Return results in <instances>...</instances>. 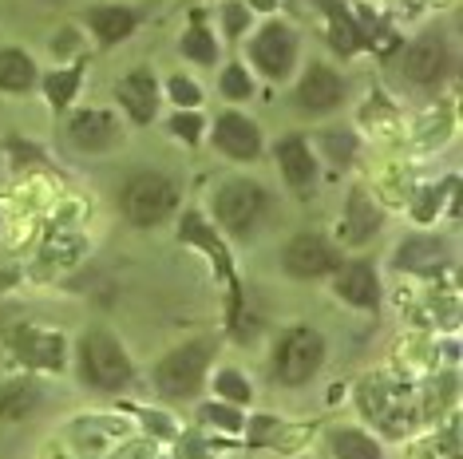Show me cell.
<instances>
[{
	"label": "cell",
	"mask_w": 463,
	"mask_h": 459,
	"mask_svg": "<svg viewBox=\"0 0 463 459\" xmlns=\"http://www.w3.org/2000/svg\"><path fill=\"white\" fill-rule=\"evenodd\" d=\"M175 183L163 179V174H139V179L128 183L123 191V214L131 218L135 226H159L166 214L175 211Z\"/></svg>",
	"instance_id": "3957f363"
},
{
	"label": "cell",
	"mask_w": 463,
	"mask_h": 459,
	"mask_svg": "<svg viewBox=\"0 0 463 459\" xmlns=\"http://www.w3.org/2000/svg\"><path fill=\"white\" fill-rule=\"evenodd\" d=\"M119 99L135 123H146L155 119V108H159V83H155L151 71H135V76L119 83Z\"/></svg>",
	"instance_id": "4fadbf2b"
},
{
	"label": "cell",
	"mask_w": 463,
	"mask_h": 459,
	"mask_svg": "<svg viewBox=\"0 0 463 459\" xmlns=\"http://www.w3.org/2000/svg\"><path fill=\"white\" fill-rule=\"evenodd\" d=\"M36 83V64L24 52H0V88L5 91H24Z\"/></svg>",
	"instance_id": "ac0fdd59"
},
{
	"label": "cell",
	"mask_w": 463,
	"mask_h": 459,
	"mask_svg": "<svg viewBox=\"0 0 463 459\" xmlns=\"http://www.w3.org/2000/svg\"><path fill=\"white\" fill-rule=\"evenodd\" d=\"M356 33H353V24L349 20H341V13H336V24H333V44L341 48V52H353L356 48V40H353Z\"/></svg>",
	"instance_id": "f546056e"
},
{
	"label": "cell",
	"mask_w": 463,
	"mask_h": 459,
	"mask_svg": "<svg viewBox=\"0 0 463 459\" xmlns=\"http://www.w3.org/2000/svg\"><path fill=\"white\" fill-rule=\"evenodd\" d=\"M278 163H281V174H286L293 186H309L313 174H317V163H313V155L301 139L278 143Z\"/></svg>",
	"instance_id": "9a60e30c"
},
{
	"label": "cell",
	"mask_w": 463,
	"mask_h": 459,
	"mask_svg": "<svg viewBox=\"0 0 463 459\" xmlns=\"http://www.w3.org/2000/svg\"><path fill=\"white\" fill-rule=\"evenodd\" d=\"M183 52L191 60H203V64H214L218 60V44H214V36L203 33V28H191V33L183 36Z\"/></svg>",
	"instance_id": "7402d4cb"
},
{
	"label": "cell",
	"mask_w": 463,
	"mask_h": 459,
	"mask_svg": "<svg viewBox=\"0 0 463 459\" xmlns=\"http://www.w3.org/2000/svg\"><path fill=\"white\" fill-rule=\"evenodd\" d=\"M293 56H298V40L286 24H266L254 40V64L266 71L269 80H286L293 68Z\"/></svg>",
	"instance_id": "52a82bcc"
},
{
	"label": "cell",
	"mask_w": 463,
	"mask_h": 459,
	"mask_svg": "<svg viewBox=\"0 0 463 459\" xmlns=\"http://www.w3.org/2000/svg\"><path fill=\"white\" fill-rule=\"evenodd\" d=\"M13 344H16V352L24 364H44V369H60V364H64V341L52 337V333L16 329Z\"/></svg>",
	"instance_id": "8fae6325"
},
{
	"label": "cell",
	"mask_w": 463,
	"mask_h": 459,
	"mask_svg": "<svg viewBox=\"0 0 463 459\" xmlns=\"http://www.w3.org/2000/svg\"><path fill=\"white\" fill-rule=\"evenodd\" d=\"M408 83H420V88H431L448 76V44L444 36H420L412 48L404 52V64H400Z\"/></svg>",
	"instance_id": "8992f818"
},
{
	"label": "cell",
	"mask_w": 463,
	"mask_h": 459,
	"mask_svg": "<svg viewBox=\"0 0 463 459\" xmlns=\"http://www.w3.org/2000/svg\"><path fill=\"white\" fill-rule=\"evenodd\" d=\"M71 91H76V71H64V76H52L48 80V99L52 108H64L71 99Z\"/></svg>",
	"instance_id": "484cf974"
},
{
	"label": "cell",
	"mask_w": 463,
	"mask_h": 459,
	"mask_svg": "<svg viewBox=\"0 0 463 459\" xmlns=\"http://www.w3.org/2000/svg\"><path fill=\"white\" fill-rule=\"evenodd\" d=\"M353 147H356V143H353V135H341V131H336V135H325V151H329L336 163H345V159H349Z\"/></svg>",
	"instance_id": "f1b7e54d"
},
{
	"label": "cell",
	"mask_w": 463,
	"mask_h": 459,
	"mask_svg": "<svg viewBox=\"0 0 463 459\" xmlns=\"http://www.w3.org/2000/svg\"><path fill=\"white\" fill-rule=\"evenodd\" d=\"M333 266H336L333 246L317 234H301L286 246V269L293 277H321V274H329Z\"/></svg>",
	"instance_id": "ba28073f"
},
{
	"label": "cell",
	"mask_w": 463,
	"mask_h": 459,
	"mask_svg": "<svg viewBox=\"0 0 463 459\" xmlns=\"http://www.w3.org/2000/svg\"><path fill=\"white\" fill-rule=\"evenodd\" d=\"M203 420L226 427V432H238V427H241V416H238L234 408H226V404H206V408H203Z\"/></svg>",
	"instance_id": "4316f807"
},
{
	"label": "cell",
	"mask_w": 463,
	"mask_h": 459,
	"mask_svg": "<svg viewBox=\"0 0 463 459\" xmlns=\"http://www.w3.org/2000/svg\"><path fill=\"white\" fill-rule=\"evenodd\" d=\"M206 344H183V349H175L171 357H166L159 369H155V380H159V389L166 396H191L198 384H203V372H206Z\"/></svg>",
	"instance_id": "5b68a950"
},
{
	"label": "cell",
	"mask_w": 463,
	"mask_h": 459,
	"mask_svg": "<svg viewBox=\"0 0 463 459\" xmlns=\"http://www.w3.org/2000/svg\"><path fill=\"white\" fill-rule=\"evenodd\" d=\"M301 108L305 111H333L336 103H341V76H336L333 68H313L309 76L301 80V91H298Z\"/></svg>",
	"instance_id": "7c38bea8"
},
{
	"label": "cell",
	"mask_w": 463,
	"mask_h": 459,
	"mask_svg": "<svg viewBox=\"0 0 463 459\" xmlns=\"http://www.w3.org/2000/svg\"><path fill=\"white\" fill-rule=\"evenodd\" d=\"M222 91H226L230 99H250V91H254V80H250V71H246V68H226Z\"/></svg>",
	"instance_id": "cb8c5ba5"
},
{
	"label": "cell",
	"mask_w": 463,
	"mask_h": 459,
	"mask_svg": "<svg viewBox=\"0 0 463 459\" xmlns=\"http://www.w3.org/2000/svg\"><path fill=\"white\" fill-rule=\"evenodd\" d=\"M333 452H336V459H381V447L368 440L364 432H336Z\"/></svg>",
	"instance_id": "44dd1931"
},
{
	"label": "cell",
	"mask_w": 463,
	"mask_h": 459,
	"mask_svg": "<svg viewBox=\"0 0 463 459\" xmlns=\"http://www.w3.org/2000/svg\"><path fill=\"white\" fill-rule=\"evenodd\" d=\"M80 369H83V380L96 384L103 392H115L131 380L128 352H123L108 333H88V337L80 341Z\"/></svg>",
	"instance_id": "6da1fadb"
},
{
	"label": "cell",
	"mask_w": 463,
	"mask_h": 459,
	"mask_svg": "<svg viewBox=\"0 0 463 459\" xmlns=\"http://www.w3.org/2000/svg\"><path fill=\"white\" fill-rule=\"evenodd\" d=\"M40 404V389L33 380H13L5 392H0V416L5 420H20Z\"/></svg>",
	"instance_id": "ffe728a7"
},
{
	"label": "cell",
	"mask_w": 463,
	"mask_h": 459,
	"mask_svg": "<svg viewBox=\"0 0 463 459\" xmlns=\"http://www.w3.org/2000/svg\"><path fill=\"white\" fill-rule=\"evenodd\" d=\"M68 135L80 151H103L115 143V119L108 111H80L76 119H71Z\"/></svg>",
	"instance_id": "5bb4252c"
},
{
	"label": "cell",
	"mask_w": 463,
	"mask_h": 459,
	"mask_svg": "<svg viewBox=\"0 0 463 459\" xmlns=\"http://www.w3.org/2000/svg\"><path fill=\"white\" fill-rule=\"evenodd\" d=\"M171 131L178 135V139L194 143L198 131H203V119H198V115H175V119H171Z\"/></svg>",
	"instance_id": "83f0119b"
},
{
	"label": "cell",
	"mask_w": 463,
	"mask_h": 459,
	"mask_svg": "<svg viewBox=\"0 0 463 459\" xmlns=\"http://www.w3.org/2000/svg\"><path fill=\"white\" fill-rule=\"evenodd\" d=\"M88 24L96 28V36L103 40V44H119V40L135 28V13L131 8H91Z\"/></svg>",
	"instance_id": "e0dca14e"
},
{
	"label": "cell",
	"mask_w": 463,
	"mask_h": 459,
	"mask_svg": "<svg viewBox=\"0 0 463 459\" xmlns=\"http://www.w3.org/2000/svg\"><path fill=\"white\" fill-rule=\"evenodd\" d=\"M214 389L226 396V400H234V404H246L250 400V384L238 377L234 369H226V372H218V380H214Z\"/></svg>",
	"instance_id": "603a6c76"
},
{
	"label": "cell",
	"mask_w": 463,
	"mask_h": 459,
	"mask_svg": "<svg viewBox=\"0 0 463 459\" xmlns=\"http://www.w3.org/2000/svg\"><path fill=\"white\" fill-rule=\"evenodd\" d=\"M214 143L230 155V159H254V155L261 151L258 123L246 119V115H238V111H230V115H222V119H218Z\"/></svg>",
	"instance_id": "9c48e42d"
},
{
	"label": "cell",
	"mask_w": 463,
	"mask_h": 459,
	"mask_svg": "<svg viewBox=\"0 0 463 459\" xmlns=\"http://www.w3.org/2000/svg\"><path fill=\"white\" fill-rule=\"evenodd\" d=\"M325 361V341L321 333L313 329H293L281 337L278 352H273V377H278L281 384H289V389H298V384L313 380L317 377Z\"/></svg>",
	"instance_id": "7a4b0ae2"
},
{
	"label": "cell",
	"mask_w": 463,
	"mask_h": 459,
	"mask_svg": "<svg viewBox=\"0 0 463 459\" xmlns=\"http://www.w3.org/2000/svg\"><path fill=\"white\" fill-rule=\"evenodd\" d=\"M171 99L178 103V108H198V103H203V88H198L194 80L175 76L171 80Z\"/></svg>",
	"instance_id": "d4e9b609"
},
{
	"label": "cell",
	"mask_w": 463,
	"mask_h": 459,
	"mask_svg": "<svg viewBox=\"0 0 463 459\" xmlns=\"http://www.w3.org/2000/svg\"><path fill=\"white\" fill-rule=\"evenodd\" d=\"M336 294H341L349 305H361V309H376L381 301V281H376L373 266L368 262H353L336 274Z\"/></svg>",
	"instance_id": "30bf717a"
},
{
	"label": "cell",
	"mask_w": 463,
	"mask_h": 459,
	"mask_svg": "<svg viewBox=\"0 0 463 459\" xmlns=\"http://www.w3.org/2000/svg\"><path fill=\"white\" fill-rule=\"evenodd\" d=\"M226 28H230V36H238L241 28H246V8H241V5H226Z\"/></svg>",
	"instance_id": "4dcf8cb0"
},
{
	"label": "cell",
	"mask_w": 463,
	"mask_h": 459,
	"mask_svg": "<svg viewBox=\"0 0 463 459\" xmlns=\"http://www.w3.org/2000/svg\"><path fill=\"white\" fill-rule=\"evenodd\" d=\"M376 226H381V214H376V206L368 202L361 191H356L349 198V211H345V238H349V242H368V238L376 234Z\"/></svg>",
	"instance_id": "2e32d148"
},
{
	"label": "cell",
	"mask_w": 463,
	"mask_h": 459,
	"mask_svg": "<svg viewBox=\"0 0 463 459\" xmlns=\"http://www.w3.org/2000/svg\"><path fill=\"white\" fill-rule=\"evenodd\" d=\"M439 262H444V246L431 242V238H412V242H404L396 254L400 269H436Z\"/></svg>",
	"instance_id": "d6986e66"
},
{
	"label": "cell",
	"mask_w": 463,
	"mask_h": 459,
	"mask_svg": "<svg viewBox=\"0 0 463 459\" xmlns=\"http://www.w3.org/2000/svg\"><path fill=\"white\" fill-rule=\"evenodd\" d=\"M261 206H266V194H261L258 183H246V179H234L226 183L222 191L214 194V214L230 234H246L250 226L261 218Z\"/></svg>",
	"instance_id": "277c9868"
}]
</instances>
